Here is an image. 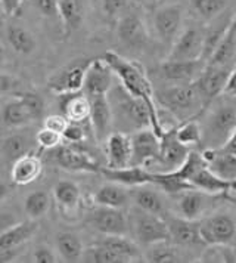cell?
<instances>
[{
    "mask_svg": "<svg viewBox=\"0 0 236 263\" xmlns=\"http://www.w3.org/2000/svg\"><path fill=\"white\" fill-rule=\"evenodd\" d=\"M108 99L112 109L114 129L124 133L152 127L153 132L161 136L165 130L160 116V108L153 109L145 101L136 96L130 95L129 92L120 83H114L111 90L108 92Z\"/></svg>",
    "mask_w": 236,
    "mask_h": 263,
    "instance_id": "1",
    "label": "cell"
},
{
    "mask_svg": "<svg viewBox=\"0 0 236 263\" xmlns=\"http://www.w3.org/2000/svg\"><path fill=\"white\" fill-rule=\"evenodd\" d=\"M204 148H220L236 130V96L219 95L200 117Z\"/></svg>",
    "mask_w": 236,
    "mask_h": 263,
    "instance_id": "2",
    "label": "cell"
},
{
    "mask_svg": "<svg viewBox=\"0 0 236 263\" xmlns=\"http://www.w3.org/2000/svg\"><path fill=\"white\" fill-rule=\"evenodd\" d=\"M155 102L161 111L167 112L177 124L198 119L205 105L193 83L165 84L161 89H153Z\"/></svg>",
    "mask_w": 236,
    "mask_h": 263,
    "instance_id": "3",
    "label": "cell"
},
{
    "mask_svg": "<svg viewBox=\"0 0 236 263\" xmlns=\"http://www.w3.org/2000/svg\"><path fill=\"white\" fill-rule=\"evenodd\" d=\"M102 58L108 62V65L114 71L118 83L121 84L130 95L145 101L153 109H158V105L155 102V96H153L152 84L149 82L145 70L139 64L126 60L121 55H118L117 52H112V50L105 52V55Z\"/></svg>",
    "mask_w": 236,
    "mask_h": 263,
    "instance_id": "4",
    "label": "cell"
},
{
    "mask_svg": "<svg viewBox=\"0 0 236 263\" xmlns=\"http://www.w3.org/2000/svg\"><path fill=\"white\" fill-rule=\"evenodd\" d=\"M176 172L186 183L200 191L214 194V195H224L229 191V183L212 173L207 166L201 151L190 149L188 158Z\"/></svg>",
    "mask_w": 236,
    "mask_h": 263,
    "instance_id": "5",
    "label": "cell"
},
{
    "mask_svg": "<svg viewBox=\"0 0 236 263\" xmlns=\"http://www.w3.org/2000/svg\"><path fill=\"white\" fill-rule=\"evenodd\" d=\"M170 198V213L190 220H200L204 216L211 213L217 201L222 200L223 195H214L196 188H186L171 194Z\"/></svg>",
    "mask_w": 236,
    "mask_h": 263,
    "instance_id": "6",
    "label": "cell"
},
{
    "mask_svg": "<svg viewBox=\"0 0 236 263\" xmlns=\"http://www.w3.org/2000/svg\"><path fill=\"white\" fill-rule=\"evenodd\" d=\"M129 216V235L139 246L148 247L151 244L168 239V228L163 216L145 212L133 205Z\"/></svg>",
    "mask_w": 236,
    "mask_h": 263,
    "instance_id": "7",
    "label": "cell"
},
{
    "mask_svg": "<svg viewBox=\"0 0 236 263\" xmlns=\"http://www.w3.org/2000/svg\"><path fill=\"white\" fill-rule=\"evenodd\" d=\"M198 223L201 238L205 246L230 244L236 237V215L227 210L211 212L200 219Z\"/></svg>",
    "mask_w": 236,
    "mask_h": 263,
    "instance_id": "8",
    "label": "cell"
},
{
    "mask_svg": "<svg viewBox=\"0 0 236 263\" xmlns=\"http://www.w3.org/2000/svg\"><path fill=\"white\" fill-rule=\"evenodd\" d=\"M185 21L183 8L177 3H165L158 6L152 18V27L156 39L167 45L168 48L173 45L176 37L180 34Z\"/></svg>",
    "mask_w": 236,
    "mask_h": 263,
    "instance_id": "9",
    "label": "cell"
},
{
    "mask_svg": "<svg viewBox=\"0 0 236 263\" xmlns=\"http://www.w3.org/2000/svg\"><path fill=\"white\" fill-rule=\"evenodd\" d=\"M205 45V31L198 25L183 27L173 45L168 48L165 60L195 61L202 60Z\"/></svg>",
    "mask_w": 236,
    "mask_h": 263,
    "instance_id": "10",
    "label": "cell"
},
{
    "mask_svg": "<svg viewBox=\"0 0 236 263\" xmlns=\"http://www.w3.org/2000/svg\"><path fill=\"white\" fill-rule=\"evenodd\" d=\"M176 126H171L161 133L160 156L156 158V161H153L152 164L146 168H152L153 166H156L153 172H174L185 163V160L188 158L190 153V148L182 144L176 138Z\"/></svg>",
    "mask_w": 236,
    "mask_h": 263,
    "instance_id": "11",
    "label": "cell"
},
{
    "mask_svg": "<svg viewBox=\"0 0 236 263\" xmlns=\"http://www.w3.org/2000/svg\"><path fill=\"white\" fill-rule=\"evenodd\" d=\"M131 139V163L130 166L149 167L160 156L161 139L152 127H145L130 133Z\"/></svg>",
    "mask_w": 236,
    "mask_h": 263,
    "instance_id": "12",
    "label": "cell"
},
{
    "mask_svg": "<svg viewBox=\"0 0 236 263\" xmlns=\"http://www.w3.org/2000/svg\"><path fill=\"white\" fill-rule=\"evenodd\" d=\"M89 223L102 235H129V216L124 209L96 205L89 215Z\"/></svg>",
    "mask_w": 236,
    "mask_h": 263,
    "instance_id": "13",
    "label": "cell"
},
{
    "mask_svg": "<svg viewBox=\"0 0 236 263\" xmlns=\"http://www.w3.org/2000/svg\"><path fill=\"white\" fill-rule=\"evenodd\" d=\"M168 228V239L182 249H196L204 247V241L201 238L200 223L198 220L185 219L174 213H168L164 217Z\"/></svg>",
    "mask_w": 236,
    "mask_h": 263,
    "instance_id": "14",
    "label": "cell"
},
{
    "mask_svg": "<svg viewBox=\"0 0 236 263\" xmlns=\"http://www.w3.org/2000/svg\"><path fill=\"white\" fill-rule=\"evenodd\" d=\"M230 71L232 68H227V67L205 64L204 70L200 72V76L193 82L198 93L202 98L205 108L208 107L217 96L223 93V89Z\"/></svg>",
    "mask_w": 236,
    "mask_h": 263,
    "instance_id": "15",
    "label": "cell"
},
{
    "mask_svg": "<svg viewBox=\"0 0 236 263\" xmlns=\"http://www.w3.org/2000/svg\"><path fill=\"white\" fill-rule=\"evenodd\" d=\"M129 191L130 201L133 203V205L139 207L145 212L163 216V217H165L171 212L170 203L167 200V194L152 183L130 186Z\"/></svg>",
    "mask_w": 236,
    "mask_h": 263,
    "instance_id": "16",
    "label": "cell"
},
{
    "mask_svg": "<svg viewBox=\"0 0 236 263\" xmlns=\"http://www.w3.org/2000/svg\"><path fill=\"white\" fill-rule=\"evenodd\" d=\"M115 83V74L104 58H96L87 62L83 92L89 96L106 95Z\"/></svg>",
    "mask_w": 236,
    "mask_h": 263,
    "instance_id": "17",
    "label": "cell"
},
{
    "mask_svg": "<svg viewBox=\"0 0 236 263\" xmlns=\"http://www.w3.org/2000/svg\"><path fill=\"white\" fill-rule=\"evenodd\" d=\"M205 61H171L164 60L158 67V76L167 84L193 83L205 67Z\"/></svg>",
    "mask_w": 236,
    "mask_h": 263,
    "instance_id": "18",
    "label": "cell"
},
{
    "mask_svg": "<svg viewBox=\"0 0 236 263\" xmlns=\"http://www.w3.org/2000/svg\"><path fill=\"white\" fill-rule=\"evenodd\" d=\"M90 116L89 121L93 129L94 136L99 142H105L106 138L114 132L112 109L106 95L90 96Z\"/></svg>",
    "mask_w": 236,
    "mask_h": 263,
    "instance_id": "19",
    "label": "cell"
},
{
    "mask_svg": "<svg viewBox=\"0 0 236 263\" xmlns=\"http://www.w3.org/2000/svg\"><path fill=\"white\" fill-rule=\"evenodd\" d=\"M106 153V167L124 168L131 163V139L130 133L114 130L104 142Z\"/></svg>",
    "mask_w": 236,
    "mask_h": 263,
    "instance_id": "20",
    "label": "cell"
},
{
    "mask_svg": "<svg viewBox=\"0 0 236 263\" xmlns=\"http://www.w3.org/2000/svg\"><path fill=\"white\" fill-rule=\"evenodd\" d=\"M201 154L215 176H219L227 183L236 180V154L227 151L224 146L204 148Z\"/></svg>",
    "mask_w": 236,
    "mask_h": 263,
    "instance_id": "21",
    "label": "cell"
},
{
    "mask_svg": "<svg viewBox=\"0 0 236 263\" xmlns=\"http://www.w3.org/2000/svg\"><path fill=\"white\" fill-rule=\"evenodd\" d=\"M118 40L129 48H141L148 40L145 23L137 13H123L117 24Z\"/></svg>",
    "mask_w": 236,
    "mask_h": 263,
    "instance_id": "22",
    "label": "cell"
},
{
    "mask_svg": "<svg viewBox=\"0 0 236 263\" xmlns=\"http://www.w3.org/2000/svg\"><path fill=\"white\" fill-rule=\"evenodd\" d=\"M86 68L87 64H75L62 70L49 80V89L58 96L82 92L84 86V77H86Z\"/></svg>",
    "mask_w": 236,
    "mask_h": 263,
    "instance_id": "23",
    "label": "cell"
},
{
    "mask_svg": "<svg viewBox=\"0 0 236 263\" xmlns=\"http://www.w3.org/2000/svg\"><path fill=\"white\" fill-rule=\"evenodd\" d=\"M55 160L59 167L65 168L68 172H89V173L101 172V166L87 153L71 146L59 145L58 151L55 154Z\"/></svg>",
    "mask_w": 236,
    "mask_h": 263,
    "instance_id": "24",
    "label": "cell"
},
{
    "mask_svg": "<svg viewBox=\"0 0 236 263\" xmlns=\"http://www.w3.org/2000/svg\"><path fill=\"white\" fill-rule=\"evenodd\" d=\"M43 173V161L35 154H25L12 163L11 178L15 185H30L38 179Z\"/></svg>",
    "mask_w": 236,
    "mask_h": 263,
    "instance_id": "25",
    "label": "cell"
},
{
    "mask_svg": "<svg viewBox=\"0 0 236 263\" xmlns=\"http://www.w3.org/2000/svg\"><path fill=\"white\" fill-rule=\"evenodd\" d=\"M207 64L233 68L236 65V15Z\"/></svg>",
    "mask_w": 236,
    "mask_h": 263,
    "instance_id": "26",
    "label": "cell"
},
{
    "mask_svg": "<svg viewBox=\"0 0 236 263\" xmlns=\"http://www.w3.org/2000/svg\"><path fill=\"white\" fill-rule=\"evenodd\" d=\"M93 201L96 205H105V207H114V209H126L130 201L129 186L112 182L102 185L97 191L94 192Z\"/></svg>",
    "mask_w": 236,
    "mask_h": 263,
    "instance_id": "27",
    "label": "cell"
},
{
    "mask_svg": "<svg viewBox=\"0 0 236 263\" xmlns=\"http://www.w3.org/2000/svg\"><path fill=\"white\" fill-rule=\"evenodd\" d=\"M186 249H182L173 244L170 239H164L146 247L143 253V260L153 263H170V262H188V256L183 253Z\"/></svg>",
    "mask_w": 236,
    "mask_h": 263,
    "instance_id": "28",
    "label": "cell"
},
{
    "mask_svg": "<svg viewBox=\"0 0 236 263\" xmlns=\"http://www.w3.org/2000/svg\"><path fill=\"white\" fill-rule=\"evenodd\" d=\"M0 117H2V123L6 127L15 129V130L23 129L25 126H28L31 121H34V117L30 112V109L16 95L3 105Z\"/></svg>",
    "mask_w": 236,
    "mask_h": 263,
    "instance_id": "29",
    "label": "cell"
},
{
    "mask_svg": "<svg viewBox=\"0 0 236 263\" xmlns=\"http://www.w3.org/2000/svg\"><path fill=\"white\" fill-rule=\"evenodd\" d=\"M62 96V114L68 119V121L74 123H84L89 120L90 116V99L84 92H75V93H67Z\"/></svg>",
    "mask_w": 236,
    "mask_h": 263,
    "instance_id": "30",
    "label": "cell"
},
{
    "mask_svg": "<svg viewBox=\"0 0 236 263\" xmlns=\"http://www.w3.org/2000/svg\"><path fill=\"white\" fill-rule=\"evenodd\" d=\"M37 228H38V225L35 223L34 219L15 223L13 227L0 234V247L21 249L27 241L33 238Z\"/></svg>",
    "mask_w": 236,
    "mask_h": 263,
    "instance_id": "31",
    "label": "cell"
},
{
    "mask_svg": "<svg viewBox=\"0 0 236 263\" xmlns=\"http://www.w3.org/2000/svg\"><path fill=\"white\" fill-rule=\"evenodd\" d=\"M55 250L62 262H82L84 246L78 235L72 232H61L55 238Z\"/></svg>",
    "mask_w": 236,
    "mask_h": 263,
    "instance_id": "32",
    "label": "cell"
},
{
    "mask_svg": "<svg viewBox=\"0 0 236 263\" xmlns=\"http://www.w3.org/2000/svg\"><path fill=\"white\" fill-rule=\"evenodd\" d=\"M33 142H35V139H33L31 136H28L25 133H21V132L12 133L9 136H6L5 139H2V145H0L2 156L5 157L8 161L13 163L16 158L31 153Z\"/></svg>",
    "mask_w": 236,
    "mask_h": 263,
    "instance_id": "33",
    "label": "cell"
},
{
    "mask_svg": "<svg viewBox=\"0 0 236 263\" xmlns=\"http://www.w3.org/2000/svg\"><path fill=\"white\" fill-rule=\"evenodd\" d=\"M6 39L11 45V48L21 53V55H30L37 49V40L31 31L24 28L23 25L11 24L6 28Z\"/></svg>",
    "mask_w": 236,
    "mask_h": 263,
    "instance_id": "34",
    "label": "cell"
},
{
    "mask_svg": "<svg viewBox=\"0 0 236 263\" xmlns=\"http://www.w3.org/2000/svg\"><path fill=\"white\" fill-rule=\"evenodd\" d=\"M52 197L61 207L67 210H72V209H77V205L80 203L82 192H80L78 185L74 183L72 180L62 179L55 183L52 190Z\"/></svg>",
    "mask_w": 236,
    "mask_h": 263,
    "instance_id": "35",
    "label": "cell"
},
{
    "mask_svg": "<svg viewBox=\"0 0 236 263\" xmlns=\"http://www.w3.org/2000/svg\"><path fill=\"white\" fill-rule=\"evenodd\" d=\"M52 205V197L50 194L46 191H33L30 192L25 197L24 201V210L25 215L28 216L30 219H42L43 216H46V213L50 210Z\"/></svg>",
    "mask_w": 236,
    "mask_h": 263,
    "instance_id": "36",
    "label": "cell"
},
{
    "mask_svg": "<svg viewBox=\"0 0 236 263\" xmlns=\"http://www.w3.org/2000/svg\"><path fill=\"white\" fill-rule=\"evenodd\" d=\"M190 5L196 16L210 24L227 9L229 0H190Z\"/></svg>",
    "mask_w": 236,
    "mask_h": 263,
    "instance_id": "37",
    "label": "cell"
},
{
    "mask_svg": "<svg viewBox=\"0 0 236 263\" xmlns=\"http://www.w3.org/2000/svg\"><path fill=\"white\" fill-rule=\"evenodd\" d=\"M59 16L67 31L77 30L83 23V6L80 0H59Z\"/></svg>",
    "mask_w": 236,
    "mask_h": 263,
    "instance_id": "38",
    "label": "cell"
},
{
    "mask_svg": "<svg viewBox=\"0 0 236 263\" xmlns=\"http://www.w3.org/2000/svg\"><path fill=\"white\" fill-rule=\"evenodd\" d=\"M176 138L190 149H193V146H201L202 132H201L200 120L192 119L179 123L176 126Z\"/></svg>",
    "mask_w": 236,
    "mask_h": 263,
    "instance_id": "39",
    "label": "cell"
},
{
    "mask_svg": "<svg viewBox=\"0 0 236 263\" xmlns=\"http://www.w3.org/2000/svg\"><path fill=\"white\" fill-rule=\"evenodd\" d=\"M83 260L93 263H126L124 257H121L117 251L109 249L101 241L89 249H84Z\"/></svg>",
    "mask_w": 236,
    "mask_h": 263,
    "instance_id": "40",
    "label": "cell"
},
{
    "mask_svg": "<svg viewBox=\"0 0 236 263\" xmlns=\"http://www.w3.org/2000/svg\"><path fill=\"white\" fill-rule=\"evenodd\" d=\"M201 256L200 262H236V247L230 244H212L205 246Z\"/></svg>",
    "mask_w": 236,
    "mask_h": 263,
    "instance_id": "41",
    "label": "cell"
},
{
    "mask_svg": "<svg viewBox=\"0 0 236 263\" xmlns=\"http://www.w3.org/2000/svg\"><path fill=\"white\" fill-rule=\"evenodd\" d=\"M34 139L35 144L38 145L42 149H56L59 145H62V142H64L61 133L46 129V127H42L34 135Z\"/></svg>",
    "mask_w": 236,
    "mask_h": 263,
    "instance_id": "42",
    "label": "cell"
},
{
    "mask_svg": "<svg viewBox=\"0 0 236 263\" xmlns=\"http://www.w3.org/2000/svg\"><path fill=\"white\" fill-rule=\"evenodd\" d=\"M16 96L27 105V108L30 109V112L33 114L34 120L43 117L45 109H46V104H45V99L38 95V93H34V92H24V93H16Z\"/></svg>",
    "mask_w": 236,
    "mask_h": 263,
    "instance_id": "43",
    "label": "cell"
},
{
    "mask_svg": "<svg viewBox=\"0 0 236 263\" xmlns=\"http://www.w3.org/2000/svg\"><path fill=\"white\" fill-rule=\"evenodd\" d=\"M59 260L61 259L56 250L47 244H40L33 251V262L35 263H55Z\"/></svg>",
    "mask_w": 236,
    "mask_h": 263,
    "instance_id": "44",
    "label": "cell"
},
{
    "mask_svg": "<svg viewBox=\"0 0 236 263\" xmlns=\"http://www.w3.org/2000/svg\"><path fill=\"white\" fill-rule=\"evenodd\" d=\"M62 139L68 144H80L86 139V132L83 129L82 123L70 121L67 129L62 133Z\"/></svg>",
    "mask_w": 236,
    "mask_h": 263,
    "instance_id": "45",
    "label": "cell"
},
{
    "mask_svg": "<svg viewBox=\"0 0 236 263\" xmlns=\"http://www.w3.org/2000/svg\"><path fill=\"white\" fill-rule=\"evenodd\" d=\"M129 0H102V11L108 18L121 16L127 9Z\"/></svg>",
    "mask_w": 236,
    "mask_h": 263,
    "instance_id": "46",
    "label": "cell"
},
{
    "mask_svg": "<svg viewBox=\"0 0 236 263\" xmlns=\"http://www.w3.org/2000/svg\"><path fill=\"white\" fill-rule=\"evenodd\" d=\"M68 119L64 116V114H50V116H47L43 120V127H46V129H50V130L53 132H58V133H64V130L67 129V126H68Z\"/></svg>",
    "mask_w": 236,
    "mask_h": 263,
    "instance_id": "47",
    "label": "cell"
},
{
    "mask_svg": "<svg viewBox=\"0 0 236 263\" xmlns=\"http://www.w3.org/2000/svg\"><path fill=\"white\" fill-rule=\"evenodd\" d=\"M33 3L45 16L55 18L59 15V0H33Z\"/></svg>",
    "mask_w": 236,
    "mask_h": 263,
    "instance_id": "48",
    "label": "cell"
},
{
    "mask_svg": "<svg viewBox=\"0 0 236 263\" xmlns=\"http://www.w3.org/2000/svg\"><path fill=\"white\" fill-rule=\"evenodd\" d=\"M19 86L18 79H15L13 76L8 74V72L0 71V93H9L16 90Z\"/></svg>",
    "mask_w": 236,
    "mask_h": 263,
    "instance_id": "49",
    "label": "cell"
},
{
    "mask_svg": "<svg viewBox=\"0 0 236 263\" xmlns=\"http://www.w3.org/2000/svg\"><path fill=\"white\" fill-rule=\"evenodd\" d=\"M24 2H27V0H0V5L3 8V12L12 16V15H15L19 11V8L23 6Z\"/></svg>",
    "mask_w": 236,
    "mask_h": 263,
    "instance_id": "50",
    "label": "cell"
},
{
    "mask_svg": "<svg viewBox=\"0 0 236 263\" xmlns=\"http://www.w3.org/2000/svg\"><path fill=\"white\" fill-rule=\"evenodd\" d=\"M19 220L16 219V216L12 212H0V234L6 229L13 227L15 223H18Z\"/></svg>",
    "mask_w": 236,
    "mask_h": 263,
    "instance_id": "51",
    "label": "cell"
},
{
    "mask_svg": "<svg viewBox=\"0 0 236 263\" xmlns=\"http://www.w3.org/2000/svg\"><path fill=\"white\" fill-rule=\"evenodd\" d=\"M21 249H8V247H0V263L13 262L19 256Z\"/></svg>",
    "mask_w": 236,
    "mask_h": 263,
    "instance_id": "52",
    "label": "cell"
},
{
    "mask_svg": "<svg viewBox=\"0 0 236 263\" xmlns=\"http://www.w3.org/2000/svg\"><path fill=\"white\" fill-rule=\"evenodd\" d=\"M224 95H230L236 96V65L232 68V71L227 77V82H226V86L223 89Z\"/></svg>",
    "mask_w": 236,
    "mask_h": 263,
    "instance_id": "53",
    "label": "cell"
},
{
    "mask_svg": "<svg viewBox=\"0 0 236 263\" xmlns=\"http://www.w3.org/2000/svg\"><path fill=\"white\" fill-rule=\"evenodd\" d=\"M223 146L227 149V151H230V153L236 154V130L232 133V136L227 139V142H226Z\"/></svg>",
    "mask_w": 236,
    "mask_h": 263,
    "instance_id": "54",
    "label": "cell"
},
{
    "mask_svg": "<svg viewBox=\"0 0 236 263\" xmlns=\"http://www.w3.org/2000/svg\"><path fill=\"white\" fill-rule=\"evenodd\" d=\"M8 194H9V186L6 183L0 182V203L8 197Z\"/></svg>",
    "mask_w": 236,
    "mask_h": 263,
    "instance_id": "55",
    "label": "cell"
},
{
    "mask_svg": "<svg viewBox=\"0 0 236 263\" xmlns=\"http://www.w3.org/2000/svg\"><path fill=\"white\" fill-rule=\"evenodd\" d=\"M223 198L224 200H227L229 203L235 204L236 205V194H233V192H226L223 195Z\"/></svg>",
    "mask_w": 236,
    "mask_h": 263,
    "instance_id": "56",
    "label": "cell"
},
{
    "mask_svg": "<svg viewBox=\"0 0 236 263\" xmlns=\"http://www.w3.org/2000/svg\"><path fill=\"white\" fill-rule=\"evenodd\" d=\"M148 5H152V6H161V5H165L168 3V0H145Z\"/></svg>",
    "mask_w": 236,
    "mask_h": 263,
    "instance_id": "57",
    "label": "cell"
},
{
    "mask_svg": "<svg viewBox=\"0 0 236 263\" xmlns=\"http://www.w3.org/2000/svg\"><path fill=\"white\" fill-rule=\"evenodd\" d=\"M227 192H233V194H236V180L229 183V191Z\"/></svg>",
    "mask_w": 236,
    "mask_h": 263,
    "instance_id": "58",
    "label": "cell"
}]
</instances>
